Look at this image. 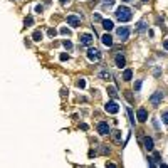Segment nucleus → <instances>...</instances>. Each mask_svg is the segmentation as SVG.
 Segmentation results:
<instances>
[{
  "mask_svg": "<svg viewBox=\"0 0 168 168\" xmlns=\"http://www.w3.org/2000/svg\"><path fill=\"white\" fill-rule=\"evenodd\" d=\"M114 15H116V19L119 20V22H128V20H131L133 13H131V8H129V7H126V5H119V7L116 8Z\"/></svg>",
  "mask_w": 168,
  "mask_h": 168,
  "instance_id": "1",
  "label": "nucleus"
},
{
  "mask_svg": "<svg viewBox=\"0 0 168 168\" xmlns=\"http://www.w3.org/2000/svg\"><path fill=\"white\" fill-rule=\"evenodd\" d=\"M129 34H131V30H129V27H126V25H123V27H118V30H116L118 39H119V40H123V42L129 39Z\"/></svg>",
  "mask_w": 168,
  "mask_h": 168,
  "instance_id": "2",
  "label": "nucleus"
},
{
  "mask_svg": "<svg viewBox=\"0 0 168 168\" xmlns=\"http://www.w3.org/2000/svg\"><path fill=\"white\" fill-rule=\"evenodd\" d=\"M163 98H165V96H163L161 91H156V93H153L151 96H150V103H151V106L156 108V106H160V104H161Z\"/></svg>",
  "mask_w": 168,
  "mask_h": 168,
  "instance_id": "3",
  "label": "nucleus"
},
{
  "mask_svg": "<svg viewBox=\"0 0 168 168\" xmlns=\"http://www.w3.org/2000/svg\"><path fill=\"white\" fill-rule=\"evenodd\" d=\"M104 109L109 113V114H116V113L119 111V104H118L114 99H113V101H108L106 104H104Z\"/></svg>",
  "mask_w": 168,
  "mask_h": 168,
  "instance_id": "4",
  "label": "nucleus"
},
{
  "mask_svg": "<svg viewBox=\"0 0 168 168\" xmlns=\"http://www.w3.org/2000/svg\"><path fill=\"white\" fill-rule=\"evenodd\" d=\"M98 133H99V135H103V136L109 135V133H111L109 124H108L106 121H99V123H98Z\"/></svg>",
  "mask_w": 168,
  "mask_h": 168,
  "instance_id": "5",
  "label": "nucleus"
},
{
  "mask_svg": "<svg viewBox=\"0 0 168 168\" xmlns=\"http://www.w3.org/2000/svg\"><path fill=\"white\" fill-rule=\"evenodd\" d=\"M88 59L91 62H98L99 59H101V52L98 51V49H94V47H91L89 51H88Z\"/></svg>",
  "mask_w": 168,
  "mask_h": 168,
  "instance_id": "6",
  "label": "nucleus"
},
{
  "mask_svg": "<svg viewBox=\"0 0 168 168\" xmlns=\"http://www.w3.org/2000/svg\"><path fill=\"white\" fill-rule=\"evenodd\" d=\"M91 42H93V35H91V34L79 35V44L81 45H91Z\"/></svg>",
  "mask_w": 168,
  "mask_h": 168,
  "instance_id": "7",
  "label": "nucleus"
},
{
  "mask_svg": "<svg viewBox=\"0 0 168 168\" xmlns=\"http://www.w3.org/2000/svg\"><path fill=\"white\" fill-rule=\"evenodd\" d=\"M67 24H69L71 27H79V25H81V17L67 15Z\"/></svg>",
  "mask_w": 168,
  "mask_h": 168,
  "instance_id": "8",
  "label": "nucleus"
},
{
  "mask_svg": "<svg viewBox=\"0 0 168 168\" xmlns=\"http://www.w3.org/2000/svg\"><path fill=\"white\" fill-rule=\"evenodd\" d=\"M136 116H138V121H140V123L148 121V111L145 109V108H140V109H138V114H136Z\"/></svg>",
  "mask_w": 168,
  "mask_h": 168,
  "instance_id": "9",
  "label": "nucleus"
},
{
  "mask_svg": "<svg viewBox=\"0 0 168 168\" xmlns=\"http://www.w3.org/2000/svg\"><path fill=\"white\" fill-rule=\"evenodd\" d=\"M114 62H116V66L119 67V69H123V67L126 66V59H124V56H123V54H116Z\"/></svg>",
  "mask_w": 168,
  "mask_h": 168,
  "instance_id": "10",
  "label": "nucleus"
},
{
  "mask_svg": "<svg viewBox=\"0 0 168 168\" xmlns=\"http://www.w3.org/2000/svg\"><path fill=\"white\" fill-rule=\"evenodd\" d=\"M101 42L106 45V47H113V44H114V42H113V37H111L109 34H104L103 37H101Z\"/></svg>",
  "mask_w": 168,
  "mask_h": 168,
  "instance_id": "11",
  "label": "nucleus"
},
{
  "mask_svg": "<svg viewBox=\"0 0 168 168\" xmlns=\"http://www.w3.org/2000/svg\"><path fill=\"white\" fill-rule=\"evenodd\" d=\"M101 24H103V29L104 30H113V20H109V19H103L101 20Z\"/></svg>",
  "mask_w": 168,
  "mask_h": 168,
  "instance_id": "12",
  "label": "nucleus"
},
{
  "mask_svg": "<svg viewBox=\"0 0 168 168\" xmlns=\"http://www.w3.org/2000/svg\"><path fill=\"white\" fill-rule=\"evenodd\" d=\"M145 148H146L148 151H153V148H155V146H153V140L150 138V136L145 138Z\"/></svg>",
  "mask_w": 168,
  "mask_h": 168,
  "instance_id": "13",
  "label": "nucleus"
},
{
  "mask_svg": "<svg viewBox=\"0 0 168 168\" xmlns=\"http://www.w3.org/2000/svg\"><path fill=\"white\" fill-rule=\"evenodd\" d=\"M131 79H133V71H131V69H124V72H123V81L128 83V81H131Z\"/></svg>",
  "mask_w": 168,
  "mask_h": 168,
  "instance_id": "14",
  "label": "nucleus"
},
{
  "mask_svg": "<svg viewBox=\"0 0 168 168\" xmlns=\"http://www.w3.org/2000/svg\"><path fill=\"white\" fill-rule=\"evenodd\" d=\"M108 94H109L113 99H116L118 98V89L114 88V86H109V88H108Z\"/></svg>",
  "mask_w": 168,
  "mask_h": 168,
  "instance_id": "15",
  "label": "nucleus"
},
{
  "mask_svg": "<svg viewBox=\"0 0 168 168\" xmlns=\"http://www.w3.org/2000/svg\"><path fill=\"white\" fill-rule=\"evenodd\" d=\"M146 29H148V25H146V22H145V20H141V22L138 24V27H136V30H138L140 34H141V32H145Z\"/></svg>",
  "mask_w": 168,
  "mask_h": 168,
  "instance_id": "16",
  "label": "nucleus"
},
{
  "mask_svg": "<svg viewBox=\"0 0 168 168\" xmlns=\"http://www.w3.org/2000/svg\"><path fill=\"white\" fill-rule=\"evenodd\" d=\"M99 78L104 79V81H109L111 79V72L109 71H101V72H99Z\"/></svg>",
  "mask_w": 168,
  "mask_h": 168,
  "instance_id": "17",
  "label": "nucleus"
},
{
  "mask_svg": "<svg viewBox=\"0 0 168 168\" xmlns=\"http://www.w3.org/2000/svg\"><path fill=\"white\" fill-rule=\"evenodd\" d=\"M32 39L35 40V42H39V40H42V32H40V30H35V32L32 34Z\"/></svg>",
  "mask_w": 168,
  "mask_h": 168,
  "instance_id": "18",
  "label": "nucleus"
},
{
  "mask_svg": "<svg viewBox=\"0 0 168 168\" xmlns=\"http://www.w3.org/2000/svg\"><path fill=\"white\" fill-rule=\"evenodd\" d=\"M128 116H129V123H131V126H135V116H133V111H131V108H128Z\"/></svg>",
  "mask_w": 168,
  "mask_h": 168,
  "instance_id": "19",
  "label": "nucleus"
},
{
  "mask_svg": "<svg viewBox=\"0 0 168 168\" xmlns=\"http://www.w3.org/2000/svg\"><path fill=\"white\" fill-rule=\"evenodd\" d=\"M24 24H25V27H29V25H32V24H34V19H32V17H25V20H24Z\"/></svg>",
  "mask_w": 168,
  "mask_h": 168,
  "instance_id": "20",
  "label": "nucleus"
},
{
  "mask_svg": "<svg viewBox=\"0 0 168 168\" xmlns=\"http://www.w3.org/2000/svg\"><path fill=\"white\" fill-rule=\"evenodd\" d=\"M61 34H62V35H67V37H69V35H71V30L67 29V27H61Z\"/></svg>",
  "mask_w": 168,
  "mask_h": 168,
  "instance_id": "21",
  "label": "nucleus"
},
{
  "mask_svg": "<svg viewBox=\"0 0 168 168\" xmlns=\"http://www.w3.org/2000/svg\"><path fill=\"white\" fill-rule=\"evenodd\" d=\"M62 44H64V47L67 49V51H69V49H72V42H71L69 39H67V40H64V42H62Z\"/></svg>",
  "mask_w": 168,
  "mask_h": 168,
  "instance_id": "22",
  "label": "nucleus"
},
{
  "mask_svg": "<svg viewBox=\"0 0 168 168\" xmlns=\"http://www.w3.org/2000/svg\"><path fill=\"white\" fill-rule=\"evenodd\" d=\"M76 84H78V88H81V89H84V88H86V81H84V79H79Z\"/></svg>",
  "mask_w": 168,
  "mask_h": 168,
  "instance_id": "23",
  "label": "nucleus"
},
{
  "mask_svg": "<svg viewBox=\"0 0 168 168\" xmlns=\"http://www.w3.org/2000/svg\"><path fill=\"white\" fill-rule=\"evenodd\" d=\"M140 89H141V79H138V81H136V83H135V91H136V93H138Z\"/></svg>",
  "mask_w": 168,
  "mask_h": 168,
  "instance_id": "24",
  "label": "nucleus"
},
{
  "mask_svg": "<svg viewBox=\"0 0 168 168\" xmlns=\"http://www.w3.org/2000/svg\"><path fill=\"white\" fill-rule=\"evenodd\" d=\"M161 119H163V123H165V124H168V111H165L161 114Z\"/></svg>",
  "mask_w": 168,
  "mask_h": 168,
  "instance_id": "25",
  "label": "nucleus"
},
{
  "mask_svg": "<svg viewBox=\"0 0 168 168\" xmlns=\"http://www.w3.org/2000/svg\"><path fill=\"white\" fill-rule=\"evenodd\" d=\"M56 34H57L56 29H49V35H51V37H56Z\"/></svg>",
  "mask_w": 168,
  "mask_h": 168,
  "instance_id": "26",
  "label": "nucleus"
},
{
  "mask_svg": "<svg viewBox=\"0 0 168 168\" xmlns=\"http://www.w3.org/2000/svg\"><path fill=\"white\" fill-rule=\"evenodd\" d=\"M67 59H69V54L62 52V54H61V61H67Z\"/></svg>",
  "mask_w": 168,
  "mask_h": 168,
  "instance_id": "27",
  "label": "nucleus"
},
{
  "mask_svg": "<svg viewBox=\"0 0 168 168\" xmlns=\"http://www.w3.org/2000/svg\"><path fill=\"white\" fill-rule=\"evenodd\" d=\"M114 140H116V141L121 140V133H119V131H114Z\"/></svg>",
  "mask_w": 168,
  "mask_h": 168,
  "instance_id": "28",
  "label": "nucleus"
},
{
  "mask_svg": "<svg viewBox=\"0 0 168 168\" xmlns=\"http://www.w3.org/2000/svg\"><path fill=\"white\" fill-rule=\"evenodd\" d=\"M94 20H96V22H101L103 19H101V15H99V13H94Z\"/></svg>",
  "mask_w": 168,
  "mask_h": 168,
  "instance_id": "29",
  "label": "nucleus"
},
{
  "mask_svg": "<svg viewBox=\"0 0 168 168\" xmlns=\"http://www.w3.org/2000/svg\"><path fill=\"white\" fill-rule=\"evenodd\" d=\"M42 10H44V7H42V5H37V7H35V12H37V13H40Z\"/></svg>",
  "mask_w": 168,
  "mask_h": 168,
  "instance_id": "30",
  "label": "nucleus"
},
{
  "mask_svg": "<svg viewBox=\"0 0 168 168\" xmlns=\"http://www.w3.org/2000/svg\"><path fill=\"white\" fill-rule=\"evenodd\" d=\"M101 153H104V155H106V153H109V148H106V146H103V148H101Z\"/></svg>",
  "mask_w": 168,
  "mask_h": 168,
  "instance_id": "31",
  "label": "nucleus"
},
{
  "mask_svg": "<svg viewBox=\"0 0 168 168\" xmlns=\"http://www.w3.org/2000/svg\"><path fill=\"white\" fill-rule=\"evenodd\" d=\"M104 3H108V5H113V3H114V0H104Z\"/></svg>",
  "mask_w": 168,
  "mask_h": 168,
  "instance_id": "32",
  "label": "nucleus"
},
{
  "mask_svg": "<svg viewBox=\"0 0 168 168\" xmlns=\"http://www.w3.org/2000/svg\"><path fill=\"white\" fill-rule=\"evenodd\" d=\"M153 74H155V76H160V69H158V67H156V69L153 71Z\"/></svg>",
  "mask_w": 168,
  "mask_h": 168,
  "instance_id": "33",
  "label": "nucleus"
},
{
  "mask_svg": "<svg viewBox=\"0 0 168 168\" xmlns=\"http://www.w3.org/2000/svg\"><path fill=\"white\" fill-rule=\"evenodd\" d=\"M163 47H165L166 51H168V40H165V42H163Z\"/></svg>",
  "mask_w": 168,
  "mask_h": 168,
  "instance_id": "34",
  "label": "nucleus"
},
{
  "mask_svg": "<svg viewBox=\"0 0 168 168\" xmlns=\"http://www.w3.org/2000/svg\"><path fill=\"white\" fill-rule=\"evenodd\" d=\"M61 2H62V3H66V2H69V0H61Z\"/></svg>",
  "mask_w": 168,
  "mask_h": 168,
  "instance_id": "35",
  "label": "nucleus"
},
{
  "mask_svg": "<svg viewBox=\"0 0 168 168\" xmlns=\"http://www.w3.org/2000/svg\"><path fill=\"white\" fill-rule=\"evenodd\" d=\"M141 2H143V3H146V2H148V0H141Z\"/></svg>",
  "mask_w": 168,
  "mask_h": 168,
  "instance_id": "36",
  "label": "nucleus"
},
{
  "mask_svg": "<svg viewBox=\"0 0 168 168\" xmlns=\"http://www.w3.org/2000/svg\"><path fill=\"white\" fill-rule=\"evenodd\" d=\"M123 2H131V0H123Z\"/></svg>",
  "mask_w": 168,
  "mask_h": 168,
  "instance_id": "37",
  "label": "nucleus"
}]
</instances>
